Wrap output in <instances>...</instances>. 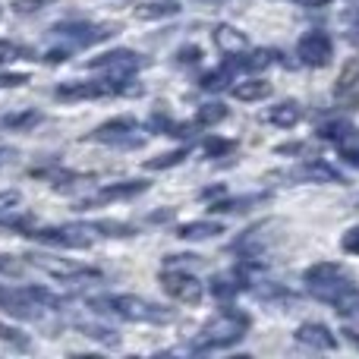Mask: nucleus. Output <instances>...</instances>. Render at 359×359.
Segmentation results:
<instances>
[{
  "label": "nucleus",
  "mask_w": 359,
  "mask_h": 359,
  "mask_svg": "<svg viewBox=\"0 0 359 359\" xmlns=\"http://www.w3.org/2000/svg\"><path fill=\"white\" fill-rule=\"evenodd\" d=\"M249 331V316L246 312H233L224 309L221 316H215L196 337H192L189 347L196 353H208V350H227L233 344H240Z\"/></svg>",
  "instance_id": "1"
},
{
  "label": "nucleus",
  "mask_w": 359,
  "mask_h": 359,
  "mask_svg": "<svg viewBox=\"0 0 359 359\" xmlns=\"http://www.w3.org/2000/svg\"><path fill=\"white\" fill-rule=\"evenodd\" d=\"M88 309L95 312H111L117 318L126 322H149V325H168L170 312L164 306L151 303V299L133 297V293H120V297H92L88 299Z\"/></svg>",
  "instance_id": "2"
},
{
  "label": "nucleus",
  "mask_w": 359,
  "mask_h": 359,
  "mask_svg": "<svg viewBox=\"0 0 359 359\" xmlns=\"http://www.w3.org/2000/svg\"><path fill=\"white\" fill-rule=\"evenodd\" d=\"M54 32L69 48H88V44H101V41H107V38H114L120 32V25H114V22H60Z\"/></svg>",
  "instance_id": "3"
},
{
  "label": "nucleus",
  "mask_w": 359,
  "mask_h": 359,
  "mask_svg": "<svg viewBox=\"0 0 359 359\" xmlns=\"http://www.w3.org/2000/svg\"><path fill=\"white\" fill-rule=\"evenodd\" d=\"M41 271H48L50 278H60L63 284H82V280H101V271L92 265H82L73 259H57V255H32Z\"/></svg>",
  "instance_id": "4"
},
{
  "label": "nucleus",
  "mask_w": 359,
  "mask_h": 359,
  "mask_svg": "<svg viewBox=\"0 0 359 359\" xmlns=\"http://www.w3.org/2000/svg\"><path fill=\"white\" fill-rule=\"evenodd\" d=\"M35 236L63 249H88L95 243V236H98V230H95V224H60V227L38 230Z\"/></svg>",
  "instance_id": "5"
},
{
  "label": "nucleus",
  "mask_w": 359,
  "mask_h": 359,
  "mask_svg": "<svg viewBox=\"0 0 359 359\" xmlns=\"http://www.w3.org/2000/svg\"><path fill=\"white\" fill-rule=\"evenodd\" d=\"M331 57H334V41H331L328 32L312 29L299 38L297 44V60L303 67H328Z\"/></svg>",
  "instance_id": "6"
},
{
  "label": "nucleus",
  "mask_w": 359,
  "mask_h": 359,
  "mask_svg": "<svg viewBox=\"0 0 359 359\" xmlns=\"http://www.w3.org/2000/svg\"><path fill=\"white\" fill-rule=\"evenodd\" d=\"M86 67L95 69V73H104L107 79H123V76H133L139 69V57L133 54L130 48H117L101 57H92Z\"/></svg>",
  "instance_id": "7"
},
{
  "label": "nucleus",
  "mask_w": 359,
  "mask_h": 359,
  "mask_svg": "<svg viewBox=\"0 0 359 359\" xmlns=\"http://www.w3.org/2000/svg\"><path fill=\"white\" fill-rule=\"evenodd\" d=\"M280 227H284V221H278V217L255 224V227H249L246 233H243L240 240L233 243V249H236V252H243V255H259V252H265L268 246H274V243L280 240V233H274V230H280Z\"/></svg>",
  "instance_id": "8"
},
{
  "label": "nucleus",
  "mask_w": 359,
  "mask_h": 359,
  "mask_svg": "<svg viewBox=\"0 0 359 359\" xmlns=\"http://www.w3.org/2000/svg\"><path fill=\"white\" fill-rule=\"evenodd\" d=\"M161 287L168 290V297L180 299V303H198L205 293L202 280L189 271H180V268H164L161 274Z\"/></svg>",
  "instance_id": "9"
},
{
  "label": "nucleus",
  "mask_w": 359,
  "mask_h": 359,
  "mask_svg": "<svg viewBox=\"0 0 359 359\" xmlns=\"http://www.w3.org/2000/svg\"><path fill=\"white\" fill-rule=\"evenodd\" d=\"M95 142L104 145H139L142 136H139V123L133 117H114L107 123H101L98 130L92 133Z\"/></svg>",
  "instance_id": "10"
},
{
  "label": "nucleus",
  "mask_w": 359,
  "mask_h": 359,
  "mask_svg": "<svg viewBox=\"0 0 359 359\" xmlns=\"http://www.w3.org/2000/svg\"><path fill=\"white\" fill-rule=\"evenodd\" d=\"M274 180H303V183H344V177L337 174L331 164L318 161V158H309L306 164L293 170H280V174H271Z\"/></svg>",
  "instance_id": "11"
},
{
  "label": "nucleus",
  "mask_w": 359,
  "mask_h": 359,
  "mask_svg": "<svg viewBox=\"0 0 359 359\" xmlns=\"http://www.w3.org/2000/svg\"><path fill=\"white\" fill-rule=\"evenodd\" d=\"M149 189L145 180H123V183H111V186H101L98 192H92L88 198H82L79 208H92V205H101V202H120V198H133L139 192Z\"/></svg>",
  "instance_id": "12"
},
{
  "label": "nucleus",
  "mask_w": 359,
  "mask_h": 359,
  "mask_svg": "<svg viewBox=\"0 0 359 359\" xmlns=\"http://www.w3.org/2000/svg\"><path fill=\"white\" fill-rule=\"evenodd\" d=\"M293 337H297L303 347H312V350H337L334 331L322 322H303L297 331H293Z\"/></svg>",
  "instance_id": "13"
},
{
  "label": "nucleus",
  "mask_w": 359,
  "mask_h": 359,
  "mask_svg": "<svg viewBox=\"0 0 359 359\" xmlns=\"http://www.w3.org/2000/svg\"><path fill=\"white\" fill-rule=\"evenodd\" d=\"M114 88L104 86V82H60L57 86V98L60 101H88V98H104V95H111Z\"/></svg>",
  "instance_id": "14"
},
{
  "label": "nucleus",
  "mask_w": 359,
  "mask_h": 359,
  "mask_svg": "<svg viewBox=\"0 0 359 359\" xmlns=\"http://www.w3.org/2000/svg\"><path fill=\"white\" fill-rule=\"evenodd\" d=\"M265 120L271 126H280V130H293L303 120V107H299V101H278L274 107H268Z\"/></svg>",
  "instance_id": "15"
},
{
  "label": "nucleus",
  "mask_w": 359,
  "mask_h": 359,
  "mask_svg": "<svg viewBox=\"0 0 359 359\" xmlns=\"http://www.w3.org/2000/svg\"><path fill=\"white\" fill-rule=\"evenodd\" d=\"M215 44L224 50V54H240V50H246V35H243L240 29H233V25H227V22H221V25H215Z\"/></svg>",
  "instance_id": "16"
},
{
  "label": "nucleus",
  "mask_w": 359,
  "mask_h": 359,
  "mask_svg": "<svg viewBox=\"0 0 359 359\" xmlns=\"http://www.w3.org/2000/svg\"><path fill=\"white\" fill-rule=\"evenodd\" d=\"M224 233V224L221 221H189V224H180L177 227V236L189 243H198V240H211V236Z\"/></svg>",
  "instance_id": "17"
},
{
  "label": "nucleus",
  "mask_w": 359,
  "mask_h": 359,
  "mask_svg": "<svg viewBox=\"0 0 359 359\" xmlns=\"http://www.w3.org/2000/svg\"><path fill=\"white\" fill-rule=\"evenodd\" d=\"M306 284H325V280H341V278H350L347 271H344V265H337V262H316V265H309L303 271Z\"/></svg>",
  "instance_id": "18"
},
{
  "label": "nucleus",
  "mask_w": 359,
  "mask_h": 359,
  "mask_svg": "<svg viewBox=\"0 0 359 359\" xmlns=\"http://www.w3.org/2000/svg\"><path fill=\"white\" fill-rule=\"evenodd\" d=\"M243 287H246V280H243L240 274H217V278H211L208 290L215 299H224V303H227V299H233Z\"/></svg>",
  "instance_id": "19"
},
{
  "label": "nucleus",
  "mask_w": 359,
  "mask_h": 359,
  "mask_svg": "<svg viewBox=\"0 0 359 359\" xmlns=\"http://www.w3.org/2000/svg\"><path fill=\"white\" fill-rule=\"evenodd\" d=\"M230 92H233L236 101H262V98H268V95H271V82H265V79H243L240 86H233Z\"/></svg>",
  "instance_id": "20"
},
{
  "label": "nucleus",
  "mask_w": 359,
  "mask_h": 359,
  "mask_svg": "<svg viewBox=\"0 0 359 359\" xmlns=\"http://www.w3.org/2000/svg\"><path fill=\"white\" fill-rule=\"evenodd\" d=\"M177 13H180L177 0H151V4H139L136 6L139 19H168V16H177Z\"/></svg>",
  "instance_id": "21"
},
{
  "label": "nucleus",
  "mask_w": 359,
  "mask_h": 359,
  "mask_svg": "<svg viewBox=\"0 0 359 359\" xmlns=\"http://www.w3.org/2000/svg\"><path fill=\"white\" fill-rule=\"evenodd\" d=\"M316 133H318V139H328V142H337V145H341L344 139L353 136L356 130L347 123V120H328V123H322Z\"/></svg>",
  "instance_id": "22"
},
{
  "label": "nucleus",
  "mask_w": 359,
  "mask_h": 359,
  "mask_svg": "<svg viewBox=\"0 0 359 359\" xmlns=\"http://www.w3.org/2000/svg\"><path fill=\"white\" fill-rule=\"evenodd\" d=\"M76 331H82L86 337H92V341H101L104 347H117L120 337L114 334L111 328H104V325H95V322H76Z\"/></svg>",
  "instance_id": "23"
},
{
  "label": "nucleus",
  "mask_w": 359,
  "mask_h": 359,
  "mask_svg": "<svg viewBox=\"0 0 359 359\" xmlns=\"http://www.w3.org/2000/svg\"><path fill=\"white\" fill-rule=\"evenodd\" d=\"M227 107L221 104V101H208V104H202L196 111V123L198 126H217L221 120H227Z\"/></svg>",
  "instance_id": "24"
},
{
  "label": "nucleus",
  "mask_w": 359,
  "mask_h": 359,
  "mask_svg": "<svg viewBox=\"0 0 359 359\" xmlns=\"http://www.w3.org/2000/svg\"><path fill=\"white\" fill-rule=\"evenodd\" d=\"M259 299H268V303H274V306H297L299 303V297L297 293H290V290H284L280 284H268V287H259Z\"/></svg>",
  "instance_id": "25"
},
{
  "label": "nucleus",
  "mask_w": 359,
  "mask_h": 359,
  "mask_svg": "<svg viewBox=\"0 0 359 359\" xmlns=\"http://www.w3.org/2000/svg\"><path fill=\"white\" fill-rule=\"evenodd\" d=\"M186 155H189L186 149L164 151V155L149 158V161H145V170H168V168H177V164H183V161H186Z\"/></svg>",
  "instance_id": "26"
},
{
  "label": "nucleus",
  "mask_w": 359,
  "mask_h": 359,
  "mask_svg": "<svg viewBox=\"0 0 359 359\" xmlns=\"http://www.w3.org/2000/svg\"><path fill=\"white\" fill-rule=\"evenodd\" d=\"M331 306H334V309L341 312V316H347V318H350V316H359V287L350 284L347 290H344Z\"/></svg>",
  "instance_id": "27"
},
{
  "label": "nucleus",
  "mask_w": 359,
  "mask_h": 359,
  "mask_svg": "<svg viewBox=\"0 0 359 359\" xmlns=\"http://www.w3.org/2000/svg\"><path fill=\"white\" fill-rule=\"evenodd\" d=\"M268 202V196H243V198H224V202H215V211H246L252 205Z\"/></svg>",
  "instance_id": "28"
},
{
  "label": "nucleus",
  "mask_w": 359,
  "mask_h": 359,
  "mask_svg": "<svg viewBox=\"0 0 359 359\" xmlns=\"http://www.w3.org/2000/svg\"><path fill=\"white\" fill-rule=\"evenodd\" d=\"M95 230L101 236H133L136 227L133 224H123V221H95Z\"/></svg>",
  "instance_id": "29"
},
{
  "label": "nucleus",
  "mask_w": 359,
  "mask_h": 359,
  "mask_svg": "<svg viewBox=\"0 0 359 359\" xmlns=\"http://www.w3.org/2000/svg\"><path fill=\"white\" fill-rule=\"evenodd\" d=\"M341 158H344V164H350V168L359 170V130L341 142Z\"/></svg>",
  "instance_id": "30"
},
{
  "label": "nucleus",
  "mask_w": 359,
  "mask_h": 359,
  "mask_svg": "<svg viewBox=\"0 0 359 359\" xmlns=\"http://www.w3.org/2000/svg\"><path fill=\"white\" fill-rule=\"evenodd\" d=\"M227 82H230V73L221 67V69H215V73H205L202 79H198V86H202L205 92H221Z\"/></svg>",
  "instance_id": "31"
},
{
  "label": "nucleus",
  "mask_w": 359,
  "mask_h": 359,
  "mask_svg": "<svg viewBox=\"0 0 359 359\" xmlns=\"http://www.w3.org/2000/svg\"><path fill=\"white\" fill-rule=\"evenodd\" d=\"M236 149V142L233 139H205V145H202V151L208 158H221V155H230V151Z\"/></svg>",
  "instance_id": "32"
},
{
  "label": "nucleus",
  "mask_w": 359,
  "mask_h": 359,
  "mask_svg": "<svg viewBox=\"0 0 359 359\" xmlns=\"http://www.w3.org/2000/svg\"><path fill=\"white\" fill-rule=\"evenodd\" d=\"M38 120H41L38 111H22V114H10V117H6V126H13V130H32Z\"/></svg>",
  "instance_id": "33"
},
{
  "label": "nucleus",
  "mask_w": 359,
  "mask_h": 359,
  "mask_svg": "<svg viewBox=\"0 0 359 359\" xmlns=\"http://www.w3.org/2000/svg\"><path fill=\"white\" fill-rule=\"evenodd\" d=\"M356 76H359V57L341 73V79H337V95H344L347 88H353V86H356Z\"/></svg>",
  "instance_id": "34"
},
{
  "label": "nucleus",
  "mask_w": 359,
  "mask_h": 359,
  "mask_svg": "<svg viewBox=\"0 0 359 359\" xmlns=\"http://www.w3.org/2000/svg\"><path fill=\"white\" fill-rule=\"evenodd\" d=\"M341 249L344 252H350V255H359V224L356 227H350L347 233L341 236Z\"/></svg>",
  "instance_id": "35"
},
{
  "label": "nucleus",
  "mask_w": 359,
  "mask_h": 359,
  "mask_svg": "<svg viewBox=\"0 0 359 359\" xmlns=\"http://www.w3.org/2000/svg\"><path fill=\"white\" fill-rule=\"evenodd\" d=\"M196 262H202V259L198 255H168L164 268H186V265H196Z\"/></svg>",
  "instance_id": "36"
},
{
  "label": "nucleus",
  "mask_w": 359,
  "mask_h": 359,
  "mask_svg": "<svg viewBox=\"0 0 359 359\" xmlns=\"http://www.w3.org/2000/svg\"><path fill=\"white\" fill-rule=\"evenodd\" d=\"M198 57H202V50H198L196 44H192V48H180L177 50V60L180 63H198Z\"/></svg>",
  "instance_id": "37"
},
{
  "label": "nucleus",
  "mask_w": 359,
  "mask_h": 359,
  "mask_svg": "<svg viewBox=\"0 0 359 359\" xmlns=\"http://www.w3.org/2000/svg\"><path fill=\"white\" fill-rule=\"evenodd\" d=\"M309 149V145L303 142H290V145H278V155H303V151Z\"/></svg>",
  "instance_id": "38"
},
{
  "label": "nucleus",
  "mask_w": 359,
  "mask_h": 359,
  "mask_svg": "<svg viewBox=\"0 0 359 359\" xmlns=\"http://www.w3.org/2000/svg\"><path fill=\"white\" fill-rule=\"evenodd\" d=\"M344 337H347L353 347H359V325H353V322H344Z\"/></svg>",
  "instance_id": "39"
},
{
  "label": "nucleus",
  "mask_w": 359,
  "mask_h": 359,
  "mask_svg": "<svg viewBox=\"0 0 359 359\" xmlns=\"http://www.w3.org/2000/svg\"><path fill=\"white\" fill-rule=\"evenodd\" d=\"M19 205V196H13V192H6V196H0V211H10Z\"/></svg>",
  "instance_id": "40"
},
{
  "label": "nucleus",
  "mask_w": 359,
  "mask_h": 359,
  "mask_svg": "<svg viewBox=\"0 0 359 359\" xmlns=\"http://www.w3.org/2000/svg\"><path fill=\"white\" fill-rule=\"evenodd\" d=\"M170 217H174V211L168 208V211H155V215H149V221L158 224V221H170Z\"/></svg>",
  "instance_id": "41"
},
{
  "label": "nucleus",
  "mask_w": 359,
  "mask_h": 359,
  "mask_svg": "<svg viewBox=\"0 0 359 359\" xmlns=\"http://www.w3.org/2000/svg\"><path fill=\"white\" fill-rule=\"evenodd\" d=\"M293 4H299V6H309V10H312V6H328L331 0H293Z\"/></svg>",
  "instance_id": "42"
},
{
  "label": "nucleus",
  "mask_w": 359,
  "mask_h": 359,
  "mask_svg": "<svg viewBox=\"0 0 359 359\" xmlns=\"http://www.w3.org/2000/svg\"><path fill=\"white\" fill-rule=\"evenodd\" d=\"M347 38H350V41H353V44H359V22L353 25V29H350L347 32Z\"/></svg>",
  "instance_id": "43"
},
{
  "label": "nucleus",
  "mask_w": 359,
  "mask_h": 359,
  "mask_svg": "<svg viewBox=\"0 0 359 359\" xmlns=\"http://www.w3.org/2000/svg\"><path fill=\"white\" fill-rule=\"evenodd\" d=\"M198 4H205V6H217V4H227V0H198Z\"/></svg>",
  "instance_id": "44"
}]
</instances>
